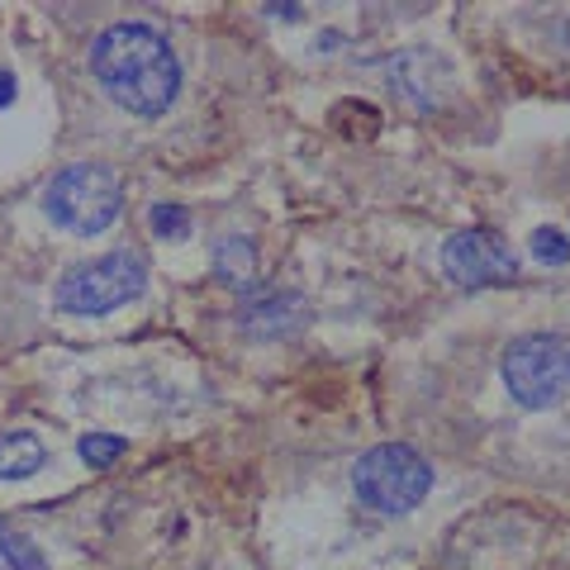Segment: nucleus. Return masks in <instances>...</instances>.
I'll list each match as a JSON object with an SVG mask.
<instances>
[{
	"instance_id": "obj_1",
	"label": "nucleus",
	"mask_w": 570,
	"mask_h": 570,
	"mask_svg": "<svg viewBox=\"0 0 570 570\" xmlns=\"http://www.w3.org/2000/svg\"><path fill=\"white\" fill-rule=\"evenodd\" d=\"M91 77L124 115L157 119L181 96V62L153 24L119 20L91 43Z\"/></svg>"
},
{
	"instance_id": "obj_2",
	"label": "nucleus",
	"mask_w": 570,
	"mask_h": 570,
	"mask_svg": "<svg viewBox=\"0 0 570 570\" xmlns=\"http://www.w3.org/2000/svg\"><path fill=\"white\" fill-rule=\"evenodd\" d=\"M428 490H433V461L409 442H381L352 461V494L356 504L381 513V519H404L414 513Z\"/></svg>"
},
{
	"instance_id": "obj_3",
	"label": "nucleus",
	"mask_w": 570,
	"mask_h": 570,
	"mask_svg": "<svg viewBox=\"0 0 570 570\" xmlns=\"http://www.w3.org/2000/svg\"><path fill=\"white\" fill-rule=\"evenodd\" d=\"M119 209H124V186L105 163L62 167L43 190V214L77 238L105 234L119 219Z\"/></svg>"
},
{
	"instance_id": "obj_4",
	"label": "nucleus",
	"mask_w": 570,
	"mask_h": 570,
	"mask_svg": "<svg viewBox=\"0 0 570 570\" xmlns=\"http://www.w3.org/2000/svg\"><path fill=\"white\" fill-rule=\"evenodd\" d=\"M142 291H148V257L134 247H119V253L71 266L58 281V309L71 318H96L134 305Z\"/></svg>"
},
{
	"instance_id": "obj_5",
	"label": "nucleus",
	"mask_w": 570,
	"mask_h": 570,
	"mask_svg": "<svg viewBox=\"0 0 570 570\" xmlns=\"http://www.w3.org/2000/svg\"><path fill=\"white\" fill-rule=\"evenodd\" d=\"M499 376L513 404L551 409L570 395V337L561 333H523L504 347Z\"/></svg>"
},
{
	"instance_id": "obj_6",
	"label": "nucleus",
	"mask_w": 570,
	"mask_h": 570,
	"mask_svg": "<svg viewBox=\"0 0 570 570\" xmlns=\"http://www.w3.org/2000/svg\"><path fill=\"white\" fill-rule=\"evenodd\" d=\"M442 276L461 291H490V285L519 281V257L494 228H461L442 243Z\"/></svg>"
},
{
	"instance_id": "obj_7",
	"label": "nucleus",
	"mask_w": 570,
	"mask_h": 570,
	"mask_svg": "<svg viewBox=\"0 0 570 570\" xmlns=\"http://www.w3.org/2000/svg\"><path fill=\"white\" fill-rule=\"evenodd\" d=\"M390 91L400 100H409L414 110H438L452 91V71L433 52H400L390 62Z\"/></svg>"
},
{
	"instance_id": "obj_8",
	"label": "nucleus",
	"mask_w": 570,
	"mask_h": 570,
	"mask_svg": "<svg viewBox=\"0 0 570 570\" xmlns=\"http://www.w3.org/2000/svg\"><path fill=\"white\" fill-rule=\"evenodd\" d=\"M305 299L291 295V291H262L253 299H243L238 309V328L257 343H281V337H295L305 328Z\"/></svg>"
},
{
	"instance_id": "obj_9",
	"label": "nucleus",
	"mask_w": 570,
	"mask_h": 570,
	"mask_svg": "<svg viewBox=\"0 0 570 570\" xmlns=\"http://www.w3.org/2000/svg\"><path fill=\"white\" fill-rule=\"evenodd\" d=\"M48 461V448L33 433H6L0 438V480H29Z\"/></svg>"
},
{
	"instance_id": "obj_10",
	"label": "nucleus",
	"mask_w": 570,
	"mask_h": 570,
	"mask_svg": "<svg viewBox=\"0 0 570 570\" xmlns=\"http://www.w3.org/2000/svg\"><path fill=\"white\" fill-rule=\"evenodd\" d=\"M257 272V253L247 238H224L219 247H214V276H219L224 285H247Z\"/></svg>"
},
{
	"instance_id": "obj_11",
	"label": "nucleus",
	"mask_w": 570,
	"mask_h": 570,
	"mask_svg": "<svg viewBox=\"0 0 570 570\" xmlns=\"http://www.w3.org/2000/svg\"><path fill=\"white\" fill-rule=\"evenodd\" d=\"M0 570H48V557L39 551V542L6 519H0Z\"/></svg>"
},
{
	"instance_id": "obj_12",
	"label": "nucleus",
	"mask_w": 570,
	"mask_h": 570,
	"mask_svg": "<svg viewBox=\"0 0 570 570\" xmlns=\"http://www.w3.org/2000/svg\"><path fill=\"white\" fill-rule=\"evenodd\" d=\"M148 224H153V234L163 238V243H181L186 234H190V214H186V205H153L148 209Z\"/></svg>"
},
{
	"instance_id": "obj_13",
	"label": "nucleus",
	"mask_w": 570,
	"mask_h": 570,
	"mask_svg": "<svg viewBox=\"0 0 570 570\" xmlns=\"http://www.w3.org/2000/svg\"><path fill=\"white\" fill-rule=\"evenodd\" d=\"M77 452H81V461H86V466L105 471V466H115V461L124 456V438H110V433H86Z\"/></svg>"
},
{
	"instance_id": "obj_14",
	"label": "nucleus",
	"mask_w": 570,
	"mask_h": 570,
	"mask_svg": "<svg viewBox=\"0 0 570 570\" xmlns=\"http://www.w3.org/2000/svg\"><path fill=\"white\" fill-rule=\"evenodd\" d=\"M532 257L547 262V266H566L570 262V238L561 234V228H538V234H532Z\"/></svg>"
},
{
	"instance_id": "obj_15",
	"label": "nucleus",
	"mask_w": 570,
	"mask_h": 570,
	"mask_svg": "<svg viewBox=\"0 0 570 570\" xmlns=\"http://www.w3.org/2000/svg\"><path fill=\"white\" fill-rule=\"evenodd\" d=\"M10 96H14V77L10 71H0V105H10Z\"/></svg>"
},
{
	"instance_id": "obj_16",
	"label": "nucleus",
	"mask_w": 570,
	"mask_h": 570,
	"mask_svg": "<svg viewBox=\"0 0 570 570\" xmlns=\"http://www.w3.org/2000/svg\"><path fill=\"white\" fill-rule=\"evenodd\" d=\"M566 48H570V20H566Z\"/></svg>"
}]
</instances>
